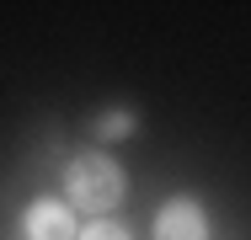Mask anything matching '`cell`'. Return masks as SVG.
<instances>
[{
	"instance_id": "obj_1",
	"label": "cell",
	"mask_w": 251,
	"mask_h": 240,
	"mask_svg": "<svg viewBox=\"0 0 251 240\" xmlns=\"http://www.w3.org/2000/svg\"><path fill=\"white\" fill-rule=\"evenodd\" d=\"M64 192L86 214H112L123 203V166L112 155H101V149H86V155H75L64 166Z\"/></svg>"
},
{
	"instance_id": "obj_2",
	"label": "cell",
	"mask_w": 251,
	"mask_h": 240,
	"mask_svg": "<svg viewBox=\"0 0 251 240\" xmlns=\"http://www.w3.org/2000/svg\"><path fill=\"white\" fill-rule=\"evenodd\" d=\"M155 240H208V219L193 197H171L155 214Z\"/></svg>"
},
{
	"instance_id": "obj_3",
	"label": "cell",
	"mask_w": 251,
	"mask_h": 240,
	"mask_svg": "<svg viewBox=\"0 0 251 240\" xmlns=\"http://www.w3.org/2000/svg\"><path fill=\"white\" fill-rule=\"evenodd\" d=\"M22 240H75V214L53 197H38L27 208V235Z\"/></svg>"
},
{
	"instance_id": "obj_4",
	"label": "cell",
	"mask_w": 251,
	"mask_h": 240,
	"mask_svg": "<svg viewBox=\"0 0 251 240\" xmlns=\"http://www.w3.org/2000/svg\"><path fill=\"white\" fill-rule=\"evenodd\" d=\"M134 128H139V112H134V107H107V112L91 118V134H97V139H128Z\"/></svg>"
},
{
	"instance_id": "obj_5",
	"label": "cell",
	"mask_w": 251,
	"mask_h": 240,
	"mask_svg": "<svg viewBox=\"0 0 251 240\" xmlns=\"http://www.w3.org/2000/svg\"><path fill=\"white\" fill-rule=\"evenodd\" d=\"M75 240H128L123 224H86V230H75Z\"/></svg>"
}]
</instances>
